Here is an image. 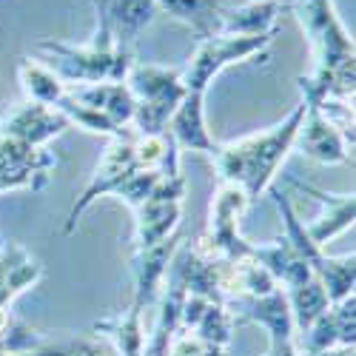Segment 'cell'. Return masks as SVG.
<instances>
[{"mask_svg": "<svg viewBox=\"0 0 356 356\" xmlns=\"http://www.w3.org/2000/svg\"><path fill=\"white\" fill-rule=\"evenodd\" d=\"M288 6L300 20L316 60L311 74L296 77L302 97L353 100L356 51L353 38L334 9V0H291Z\"/></svg>", "mask_w": 356, "mask_h": 356, "instance_id": "cell-1", "label": "cell"}, {"mask_svg": "<svg viewBox=\"0 0 356 356\" xmlns=\"http://www.w3.org/2000/svg\"><path fill=\"white\" fill-rule=\"evenodd\" d=\"M302 117H305V103L293 106L285 120H280L271 129L220 145L214 157L217 180L240 186L251 202L262 197L274 186V177L285 163V157L293 152V140L296 131H300Z\"/></svg>", "mask_w": 356, "mask_h": 356, "instance_id": "cell-2", "label": "cell"}, {"mask_svg": "<svg viewBox=\"0 0 356 356\" xmlns=\"http://www.w3.org/2000/svg\"><path fill=\"white\" fill-rule=\"evenodd\" d=\"M126 86L134 97L131 123L137 134H163L168 129L174 108L188 95L183 83V69H165L137 60L126 74Z\"/></svg>", "mask_w": 356, "mask_h": 356, "instance_id": "cell-3", "label": "cell"}, {"mask_svg": "<svg viewBox=\"0 0 356 356\" xmlns=\"http://www.w3.org/2000/svg\"><path fill=\"white\" fill-rule=\"evenodd\" d=\"M38 49L49 57L43 60L66 86H92V83H126L134 66V51H100L95 46H72L63 40H40Z\"/></svg>", "mask_w": 356, "mask_h": 356, "instance_id": "cell-4", "label": "cell"}, {"mask_svg": "<svg viewBox=\"0 0 356 356\" xmlns=\"http://www.w3.org/2000/svg\"><path fill=\"white\" fill-rule=\"evenodd\" d=\"M251 205L248 194L234 186V183H217V191L211 197V209H209V228L197 240V248L209 257L236 262L251 254V243L243 240L240 234V220L245 209Z\"/></svg>", "mask_w": 356, "mask_h": 356, "instance_id": "cell-5", "label": "cell"}, {"mask_svg": "<svg viewBox=\"0 0 356 356\" xmlns=\"http://www.w3.org/2000/svg\"><path fill=\"white\" fill-rule=\"evenodd\" d=\"M274 35H211L205 40H197V49L191 54V60L183 69V83L188 92H205L211 86V80L225 72L234 63H248L254 57L265 54V49L271 46Z\"/></svg>", "mask_w": 356, "mask_h": 356, "instance_id": "cell-6", "label": "cell"}, {"mask_svg": "<svg viewBox=\"0 0 356 356\" xmlns=\"http://www.w3.org/2000/svg\"><path fill=\"white\" fill-rule=\"evenodd\" d=\"M97 12V29L88 46L100 51H134L137 38L157 17V0H88Z\"/></svg>", "mask_w": 356, "mask_h": 356, "instance_id": "cell-7", "label": "cell"}, {"mask_svg": "<svg viewBox=\"0 0 356 356\" xmlns=\"http://www.w3.org/2000/svg\"><path fill=\"white\" fill-rule=\"evenodd\" d=\"M183 197H186V177L174 174L163 177L148 200L134 209V243L131 251L152 248L177 234L183 220Z\"/></svg>", "mask_w": 356, "mask_h": 356, "instance_id": "cell-8", "label": "cell"}, {"mask_svg": "<svg viewBox=\"0 0 356 356\" xmlns=\"http://www.w3.org/2000/svg\"><path fill=\"white\" fill-rule=\"evenodd\" d=\"M134 137H137V131L131 134V131H126V129L117 134V137H111L108 148L103 152V157H100V163H97V168H95V174H92V180L86 183L83 194H80L77 202L72 205L69 220H66V225H63V234H74L80 217H83L88 209H92V202H95L97 197L111 194V191L120 186L131 171H137Z\"/></svg>", "mask_w": 356, "mask_h": 356, "instance_id": "cell-9", "label": "cell"}, {"mask_svg": "<svg viewBox=\"0 0 356 356\" xmlns=\"http://www.w3.org/2000/svg\"><path fill=\"white\" fill-rule=\"evenodd\" d=\"M57 165L49 148L29 145L23 140L0 134V191L32 188L40 191Z\"/></svg>", "mask_w": 356, "mask_h": 356, "instance_id": "cell-10", "label": "cell"}, {"mask_svg": "<svg viewBox=\"0 0 356 356\" xmlns=\"http://www.w3.org/2000/svg\"><path fill=\"white\" fill-rule=\"evenodd\" d=\"M293 148L319 165H353V145L314 103H305V117L296 131Z\"/></svg>", "mask_w": 356, "mask_h": 356, "instance_id": "cell-11", "label": "cell"}, {"mask_svg": "<svg viewBox=\"0 0 356 356\" xmlns=\"http://www.w3.org/2000/svg\"><path fill=\"white\" fill-rule=\"evenodd\" d=\"M236 311L234 319L236 322H254L259 328H265L268 334V345H288V342H300L296 339V328H293V316H291V305L282 288L257 296V300H236L228 302Z\"/></svg>", "mask_w": 356, "mask_h": 356, "instance_id": "cell-12", "label": "cell"}, {"mask_svg": "<svg viewBox=\"0 0 356 356\" xmlns=\"http://www.w3.org/2000/svg\"><path fill=\"white\" fill-rule=\"evenodd\" d=\"M165 134L174 140L180 152H200L205 157H217L220 143L205 126V92H188L183 103L174 108Z\"/></svg>", "mask_w": 356, "mask_h": 356, "instance_id": "cell-13", "label": "cell"}, {"mask_svg": "<svg viewBox=\"0 0 356 356\" xmlns=\"http://www.w3.org/2000/svg\"><path fill=\"white\" fill-rule=\"evenodd\" d=\"M288 186L293 188H300L302 194H311L319 205H322V211L305 225V234L311 236V243L325 248L334 236L345 234L353 228V217H356V200H353V191L350 194H325L308 183H300V180H288Z\"/></svg>", "mask_w": 356, "mask_h": 356, "instance_id": "cell-14", "label": "cell"}, {"mask_svg": "<svg viewBox=\"0 0 356 356\" xmlns=\"http://www.w3.org/2000/svg\"><path fill=\"white\" fill-rule=\"evenodd\" d=\"M66 129H72V126L60 111L40 106V103H29V100L20 103L17 108H12L3 120H0V134L23 140L38 148H46L49 140L60 137Z\"/></svg>", "mask_w": 356, "mask_h": 356, "instance_id": "cell-15", "label": "cell"}, {"mask_svg": "<svg viewBox=\"0 0 356 356\" xmlns=\"http://www.w3.org/2000/svg\"><path fill=\"white\" fill-rule=\"evenodd\" d=\"M180 245V236H168V240L152 245V248H143V251H131V277H134V296H131V305L137 311H145L152 305L165 282V271H168V262Z\"/></svg>", "mask_w": 356, "mask_h": 356, "instance_id": "cell-16", "label": "cell"}, {"mask_svg": "<svg viewBox=\"0 0 356 356\" xmlns=\"http://www.w3.org/2000/svg\"><path fill=\"white\" fill-rule=\"evenodd\" d=\"M353 342H356V311H353V296H348L342 302H334L300 337V350L319 353L331 348H353Z\"/></svg>", "mask_w": 356, "mask_h": 356, "instance_id": "cell-17", "label": "cell"}, {"mask_svg": "<svg viewBox=\"0 0 356 356\" xmlns=\"http://www.w3.org/2000/svg\"><path fill=\"white\" fill-rule=\"evenodd\" d=\"M251 254H254V259H259L265 268H268V274L277 280V285L282 291L300 288V285H305L314 277V271H311V265L305 262V257L296 251L285 240V236L265 243V245H251Z\"/></svg>", "mask_w": 356, "mask_h": 356, "instance_id": "cell-18", "label": "cell"}, {"mask_svg": "<svg viewBox=\"0 0 356 356\" xmlns=\"http://www.w3.org/2000/svg\"><path fill=\"white\" fill-rule=\"evenodd\" d=\"M288 6V0H248L245 6H236L222 12L220 20V35H274L277 32V20L282 9Z\"/></svg>", "mask_w": 356, "mask_h": 356, "instance_id": "cell-19", "label": "cell"}, {"mask_svg": "<svg viewBox=\"0 0 356 356\" xmlns=\"http://www.w3.org/2000/svg\"><path fill=\"white\" fill-rule=\"evenodd\" d=\"M69 97L106 114L114 126L126 129L134 117V97L126 83H92V86H69Z\"/></svg>", "mask_w": 356, "mask_h": 356, "instance_id": "cell-20", "label": "cell"}, {"mask_svg": "<svg viewBox=\"0 0 356 356\" xmlns=\"http://www.w3.org/2000/svg\"><path fill=\"white\" fill-rule=\"evenodd\" d=\"M228 0H157V9L171 20L188 26L197 40L220 35V20Z\"/></svg>", "mask_w": 356, "mask_h": 356, "instance_id": "cell-21", "label": "cell"}, {"mask_svg": "<svg viewBox=\"0 0 356 356\" xmlns=\"http://www.w3.org/2000/svg\"><path fill=\"white\" fill-rule=\"evenodd\" d=\"M17 74H20V88H23L29 103H40V106L57 108V103H60L69 92V86L57 77L43 60H35V57H20Z\"/></svg>", "mask_w": 356, "mask_h": 356, "instance_id": "cell-22", "label": "cell"}, {"mask_svg": "<svg viewBox=\"0 0 356 356\" xmlns=\"http://www.w3.org/2000/svg\"><path fill=\"white\" fill-rule=\"evenodd\" d=\"M95 331L108 337L120 356H143L145 350V331H143V311L129 305L95 325Z\"/></svg>", "mask_w": 356, "mask_h": 356, "instance_id": "cell-23", "label": "cell"}, {"mask_svg": "<svg viewBox=\"0 0 356 356\" xmlns=\"http://www.w3.org/2000/svg\"><path fill=\"white\" fill-rule=\"evenodd\" d=\"M285 296H288V305H291V316H293V328H296V334H305L311 325L331 308V300H328V293H325V288H322V282L316 280V277H311L305 285H300V288H291V291H285Z\"/></svg>", "mask_w": 356, "mask_h": 356, "instance_id": "cell-24", "label": "cell"}, {"mask_svg": "<svg viewBox=\"0 0 356 356\" xmlns=\"http://www.w3.org/2000/svg\"><path fill=\"white\" fill-rule=\"evenodd\" d=\"M314 277L322 282L331 305L353 296V280H356V257H353V251L345 254V257H328L325 254L322 262L314 268Z\"/></svg>", "mask_w": 356, "mask_h": 356, "instance_id": "cell-25", "label": "cell"}, {"mask_svg": "<svg viewBox=\"0 0 356 356\" xmlns=\"http://www.w3.org/2000/svg\"><path fill=\"white\" fill-rule=\"evenodd\" d=\"M234 314L225 302H209L197 322V328L191 331L202 345H211V348H228L231 337H234Z\"/></svg>", "mask_w": 356, "mask_h": 356, "instance_id": "cell-26", "label": "cell"}, {"mask_svg": "<svg viewBox=\"0 0 356 356\" xmlns=\"http://www.w3.org/2000/svg\"><path fill=\"white\" fill-rule=\"evenodd\" d=\"M165 174H160V171H148V168H137V171H131L126 180L117 186L111 194L117 197V200H123L129 209L134 211V209H140V205L148 200V194H152L154 188H157V183L163 180Z\"/></svg>", "mask_w": 356, "mask_h": 356, "instance_id": "cell-27", "label": "cell"}, {"mask_svg": "<svg viewBox=\"0 0 356 356\" xmlns=\"http://www.w3.org/2000/svg\"><path fill=\"white\" fill-rule=\"evenodd\" d=\"M17 356H103V345L97 339H66V342L46 339L40 348Z\"/></svg>", "mask_w": 356, "mask_h": 356, "instance_id": "cell-28", "label": "cell"}, {"mask_svg": "<svg viewBox=\"0 0 356 356\" xmlns=\"http://www.w3.org/2000/svg\"><path fill=\"white\" fill-rule=\"evenodd\" d=\"M262 356H302L300 342H288V345H268Z\"/></svg>", "mask_w": 356, "mask_h": 356, "instance_id": "cell-29", "label": "cell"}, {"mask_svg": "<svg viewBox=\"0 0 356 356\" xmlns=\"http://www.w3.org/2000/svg\"><path fill=\"white\" fill-rule=\"evenodd\" d=\"M202 356H225V348H211V345H205V353Z\"/></svg>", "mask_w": 356, "mask_h": 356, "instance_id": "cell-30", "label": "cell"}, {"mask_svg": "<svg viewBox=\"0 0 356 356\" xmlns=\"http://www.w3.org/2000/svg\"><path fill=\"white\" fill-rule=\"evenodd\" d=\"M0 356H9V353H3V350H0Z\"/></svg>", "mask_w": 356, "mask_h": 356, "instance_id": "cell-31", "label": "cell"}]
</instances>
